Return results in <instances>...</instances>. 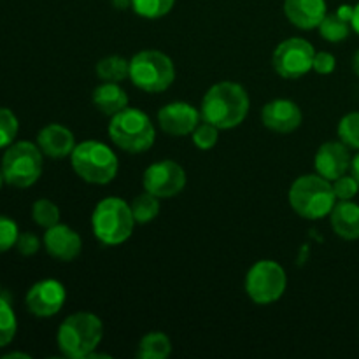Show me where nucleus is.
<instances>
[{
	"instance_id": "nucleus-1",
	"label": "nucleus",
	"mask_w": 359,
	"mask_h": 359,
	"mask_svg": "<svg viewBox=\"0 0 359 359\" xmlns=\"http://www.w3.org/2000/svg\"><path fill=\"white\" fill-rule=\"evenodd\" d=\"M249 95L244 86L231 81L214 84L209 88L202 100L203 121L217 126L219 130H230L241 125L249 112Z\"/></svg>"
},
{
	"instance_id": "nucleus-2",
	"label": "nucleus",
	"mask_w": 359,
	"mask_h": 359,
	"mask_svg": "<svg viewBox=\"0 0 359 359\" xmlns=\"http://www.w3.org/2000/svg\"><path fill=\"white\" fill-rule=\"evenodd\" d=\"M290 205L300 217L318 221L330 216L335 207V191L332 181L319 174H307L298 177L290 188Z\"/></svg>"
},
{
	"instance_id": "nucleus-3",
	"label": "nucleus",
	"mask_w": 359,
	"mask_h": 359,
	"mask_svg": "<svg viewBox=\"0 0 359 359\" xmlns=\"http://www.w3.org/2000/svg\"><path fill=\"white\" fill-rule=\"evenodd\" d=\"M104 337L100 318L91 312H76L60 325L56 342L65 358L84 359L98 347Z\"/></svg>"
},
{
	"instance_id": "nucleus-4",
	"label": "nucleus",
	"mask_w": 359,
	"mask_h": 359,
	"mask_svg": "<svg viewBox=\"0 0 359 359\" xmlns=\"http://www.w3.org/2000/svg\"><path fill=\"white\" fill-rule=\"evenodd\" d=\"M70 161L74 172L90 184H109L119 168L114 151L98 140H84L76 144L70 154Z\"/></svg>"
},
{
	"instance_id": "nucleus-5",
	"label": "nucleus",
	"mask_w": 359,
	"mask_h": 359,
	"mask_svg": "<svg viewBox=\"0 0 359 359\" xmlns=\"http://www.w3.org/2000/svg\"><path fill=\"white\" fill-rule=\"evenodd\" d=\"M93 233L102 244L119 245L133 233L135 219L132 207L118 196H109L97 203L91 216Z\"/></svg>"
},
{
	"instance_id": "nucleus-6",
	"label": "nucleus",
	"mask_w": 359,
	"mask_h": 359,
	"mask_svg": "<svg viewBox=\"0 0 359 359\" xmlns=\"http://www.w3.org/2000/svg\"><path fill=\"white\" fill-rule=\"evenodd\" d=\"M109 137L119 149L126 153H144L156 139L153 121L146 112L126 107L112 116L109 123Z\"/></svg>"
},
{
	"instance_id": "nucleus-7",
	"label": "nucleus",
	"mask_w": 359,
	"mask_h": 359,
	"mask_svg": "<svg viewBox=\"0 0 359 359\" xmlns=\"http://www.w3.org/2000/svg\"><path fill=\"white\" fill-rule=\"evenodd\" d=\"M175 67L170 56L158 49L140 51L130 60V81L133 86L147 93H160L172 86Z\"/></svg>"
},
{
	"instance_id": "nucleus-8",
	"label": "nucleus",
	"mask_w": 359,
	"mask_h": 359,
	"mask_svg": "<svg viewBox=\"0 0 359 359\" xmlns=\"http://www.w3.org/2000/svg\"><path fill=\"white\" fill-rule=\"evenodd\" d=\"M4 179L14 188H30L42 174V151L35 144L21 140L11 144L2 156Z\"/></svg>"
},
{
	"instance_id": "nucleus-9",
	"label": "nucleus",
	"mask_w": 359,
	"mask_h": 359,
	"mask_svg": "<svg viewBox=\"0 0 359 359\" xmlns=\"http://www.w3.org/2000/svg\"><path fill=\"white\" fill-rule=\"evenodd\" d=\"M286 272L272 259L255 263L245 276V293L258 305H270L279 300L286 291Z\"/></svg>"
},
{
	"instance_id": "nucleus-10",
	"label": "nucleus",
	"mask_w": 359,
	"mask_h": 359,
	"mask_svg": "<svg viewBox=\"0 0 359 359\" xmlns=\"http://www.w3.org/2000/svg\"><path fill=\"white\" fill-rule=\"evenodd\" d=\"M316 49L302 37H291L280 42L272 56L273 70L284 79H300L312 70Z\"/></svg>"
},
{
	"instance_id": "nucleus-11",
	"label": "nucleus",
	"mask_w": 359,
	"mask_h": 359,
	"mask_svg": "<svg viewBox=\"0 0 359 359\" xmlns=\"http://www.w3.org/2000/svg\"><path fill=\"white\" fill-rule=\"evenodd\" d=\"M142 184L146 191L158 198H172L184 189L186 172L174 160L156 161L146 168L142 175Z\"/></svg>"
},
{
	"instance_id": "nucleus-12",
	"label": "nucleus",
	"mask_w": 359,
	"mask_h": 359,
	"mask_svg": "<svg viewBox=\"0 0 359 359\" xmlns=\"http://www.w3.org/2000/svg\"><path fill=\"white\" fill-rule=\"evenodd\" d=\"M67 300V291L62 283L55 279L39 280L28 290L27 309L37 318H51L62 311Z\"/></svg>"
},
{
	"instance_id": "nucleus-13",
	"label": "nucleus",
	"mask_w": 359,
	"mask_h": 359,
	"mask_svg": "<svg viewBox=\"0 0 359 359\" xmlns=\"http://www.w3.org/2000/svg\"><path fill=\"white\" fill-rule=\"evenodd\" d=\"M200 112L186 102H172L158 111V123L161 130L172 137L191 135L200 123Z\"/></svg>"
},
{
	"instance_id": "nucleus-14",
	"label": "nucleus",
	"mask_w": 359,
	"mask_h": 359,
	"mask_svg": "<svg viewBox=\"0 0 359 359\" xmlns=\"http://www.w3.org/2000/svg\"><path fill=\"white\" fill-rule=\"evenodd\" d=\"M302 119H304V114H302L300 107L286 98L269 102L262 109L263 125L272 132L283 133V135L294 132L302 125Z\"/></svg>"
},
{
	"instance_id": "nucleus-15",
	"label": "nucleus",
	"mask_w": 359,
	"mask_h": 359,
	"mask_svg": "<svg viewBox=\"0 0 359 359\" xmlns=\"http://www.w3.org/2000/svg\"><path fill=\"white\" fill-rule=\"evenodd\" d=\"M351 153L349 147L344 142H325L318 149L314 158V167L319 175L328 181H335L340 175L347 174L351 168Z\"/></svg>"
},
{
	"instance_id": "nucleus-16",
	"label": "nucleus",
	"mask_w": 359,
	"mask_h": 359,
	"mask_svg": "<svg viewBox=\"0 0 359 359\" xmlns=\"http://www.w3.org/2000/svg\"><path fill=\"white\" fill-rule=\"evenodd\" d=\"M44 248L49 256L60 262H72L81 255L83 241L79 233L67 224H55L44 233Z\"/></svg>"
},
{
	"instance_id": "nucleus-17",
	"label": "nucleus",
	"mask_w": 359,
	"mask_h": 359,
	"mask_svg": "<svg viewBox=\"0 0 359 359\" xmlns=\"http://www.w3.org/2000/svg\"><path fill=\"white\" fill-rule=\"evenodd\" d=\"M286 18L302 30H312L321 25L326 11V0H284Z\"/></svg>"
},
{
	"instance_id": "nucleus-18",
	"label": "nucleus",
	"mask_w": 359,
	"mask_h": 359,
	"mask_svg": "<svg viewBox=\"0 0 359 359\" xmlns=\"http://www.w3.org/2000/svg\"><path fill=\"white\" fill-rule=\"evenodd\" d=\"M37 146L41 147L42 154L49 158H65L70 156L76 147V139L74 133L67 126L53 123V125L44 126L37 135Z\"/></svg>"
},
{
	"instance_id": "nucleus-19",
	"label": "nucleus",
	"mask_w": 359,
	"mask_h": 359,
	"mask_svg": "<svg viewBox=\"0 0 359 359\" xmlns=\"http://www.w3.org/2000/svg\"><path fill=\"white\" fill-rule=\"evenodd\" d=\"M330 224L333 231L344 241L359 238V205L353 200H340L330 212Z\"/></svg>"
},
{
	"instance_id": "nucleus-20",
	"label": "nucleus",
	"mask_w": 359,
	"mask_h": 359,
	"mask_svg": "<svg viewBox=\"0 0 359 359\" xmlns=\"http://www.w3.org/2000/svg\"><path fill=\"white\" fill-rule=\"evenodd\" d=\"M93 105L105 116H114L128 107V95L119 86V83H105L98 84L91 93Z\"/></svg>"
},
{
	"instance_id": "nucleus-21",
	"label": "nucleus",
	"mask_w": 359,
	"mask_h": 359,
	"mask_svg": "<svg viewBox=\"0 0 359 359\" xmlns=\"http://www.w3.org/2000/svg\"><path fill=\"white\" fill-rule=\"evenodd\" d=\"M354 7L340 6L333 14H326L325 20L319 25V34L328 42H342L351 34V20H353Z\"/></svg>"
},
{
	"instance_id": "nucleus-22",
	"label": "nucleus",
	"mask_w": 359,
	"mask_h": 359,
	"mask_svg": "<svg viewBox=\"0 0 359 359\" xmlns=\"http://www.w3.org/2000/svg\"><path fill=\"white\" fill-rule=\"evenodd\" d=\"M95 72L98 79L105 83H123L126 77H130V62L118 55L105 56L97 63Z\"/></svg>"
},
{
	"instance_id": "nucleus-23",
	"label": "nucleus",
	"mask_w": 359,
	"mask_h": 359,
	"mask_svg": "<svg viewBox=\"0 0 359 359\" xmlns=\"http://www.w3.org/2000/svg\"><path fill=\"white\" fill-rule=\"evenodd\" d=\"M172 344L165 333L151 332L142 337L137 356L140 359H165L170 356Z\"/></svg>"
},
{
	"instance_id": "nucleus-24",
	"label": "nucleus",
	"mask_w": 359,
	"mask_h": 359,
	"mask_svg": "<svg viewBox=\"0 0 359 359\" xmlns=\"http://www.w3.org/2000/svg\"><path fill=\"white\" fill-rule=\"evenodd\" d=\"M130 207H132V214L135 223L147 224L153 219H156L158 214H160V198L151 195L149 191H146L142 193V195L135 196Z\"/></svg>"
},
{
	"instance_id": "nucleus-25",
	"label": "nucleus",
	"mask_w": 359,
	"mask_h": 359,
	"mask_svg": "<svg viewBox=\"0 0 359 359\" xmlns=\"http://www.w3.org/2000/svg\"><path fill=\"white\" fill-rule=\"evenodd\" d=\"M32 217L42 228H51L60 223V209L55 202L48 198H41L32 207Z\"/></svg>"
},
{
	"instance_id": "nucleus-26",
	"label": "nucleus",
	"mask_w": 359,
	"mask_h": 359,
	"mask_svg": "<svg viewBox=\"0 0 359 359\" xmlns=\"http://www.w3.org/2000/svg\"><path fill=\"white\" fill-rule=\"evenodd\" d=\"M175 0H132L133 13L147 20H156L172 11Z\"/></svg>"
},
{
	"instance_id": "nucleus-27",
	"label": "nucleus",
	"mask_w": 359,
	"mask_h": 359,
	"mask_svg": "<svg viewBox=\"0 0 359 359\" xmlns=\"http://www.w3.org/2000/svg\"><path fill=\"white\" fill-rule=\"evenodd\" d=\"M18 321L13 307L7 300L0 298V349L9 346L16 337Z\"/></svg>"
},
{
	"instance_id": "nucleus-28",
	"label": "nucleus",
	"mask_w": 359,
	"mask_h": 359,
	"mask_svg": "<svg viewBox=\"0 0 359 359\" xmlns=\"http://www.w3.org/2000/svg\"><path fill=\"white\" fill-rule=\"evenodd\" d=\"M337 133H339L340 142L346 144L349 149L359 151V111L344 116L340 119Z\"/></svg>"
},
{
	"instance_id": "nucleus-29",
	"label": "nucleus",
	"mask_w": 359,
	"mask_h": 359,
	"mask_svg": "<svg viewBox=\"0 0 359 359\" xmlns=\"http://www.w3.org/2000/svg\"><path fill=\"white\" fill-rule=\"evenodd\" d=\"M18 130H20V121H18L16 114L11 109L0 107V149L13 144L18 135Z\"/></svg>"
},
{
	"instance_id": "nucleus-30",
	"label": "nucleus",
	"mask_w": 359,
	"mask_h": 359,
	"mask_svg": "<svg viewBox=\"0 0 359 359\" xmlns=\"http://www.w3.org/2000/svg\"><path fill=\"white\" fill-rule=\"evenodd\" d=\"M191 137L193 142H195V146L198 147V149L209 151L217 144V139H219V128L207 121L198 123V126L193 130Z\"/></svg>"
},
{
	"instance_id": "nucleus-31",
	"label": "nucleus",
	"mask_w": 359,
	"mask_h": 359,
	"mask_svg": "<svg viewBox=\"0 0 359 359\" xmlns=\"http://www.w3.org/2000/svg\"><path fill=\"white\" fill-rule=\"evenodd\" d=\"M18 235H20L18 224L11 217L0 216V252H6L11 248H14Z\"/></svg>"
},
{
	"instance_id": "nucleus-32",
	"label": "nucleus",
	"mask_w": 359,
	"mask_h": 359,
	"mask_svg": "<svg viewBox=\"0 0 359 359\" xmlns=\"http://www.w3.org/2000/svg\"><path fill=\"white\" fill-rule=\"evenodd\" d=\"M332 184H333V191H335V196L339 200H353L359 191V184L353 175H347V174L340 175V177L335 179Z\"/></svg>"
},
{
	"instance_id": "nucleus-33",
	"label": "nucleus",
	"mask_w": 359,
	"mask_h": 359,
	"mask_svg": "<svg viewBox=\"0 0 359 359\" xmlns=\"http://www.w3.org/2000/svg\"><path fill=\"white\" fill-rule=\"evenodd\" d=\"M14 248L18 249L20 255L32 256L39 251V248H41V241H39L37 235L32 233V231H25V233L18 235V241Z\"/></svg>"
},
{
	"instance_id": "nucleus-34",
	"label": "nucleus",
	"mask_w": 359,
	"mask_h": 359,
	"mask_svg": "<svg viewBox=\"0 0 359 359\" xmlns=\"http://www.w3.org/2000/svg\"><path fill=\"white\" fill-rule=\"evenodd\" d=\"M337 67V60L332 53H316L314 62H312V70H316L321 76H326V74H332Z\"/></svg>"
},
{
	"instance_id": "nucleus-35",
	"label": "nucleus",
	"mask_w": 359,
	"mask_h": 359,
	"mask_svg": "<svg viewBox=\"0 0 359 359\" xmlns=\"http://www.w3.org/2000/svg\"><path fill=\"white\" fill-rule=\"evenodd\" d=\"M349 170H351V175H353V177L356 179L358 184H359V153L353 158V160H351V168H349Z\"/></svg>"
},
{
	"instance_id": "nucleus-36",
	"label": "nucleus",
	"mask_w": 359,
	"mask_h": 359,
	"mask_svg": "<svg viewBox=\"0 0 359 359\" xmlns=\"http://www.w3.org/2000/svg\"><path fill=\"white\" fill-rule=\"evenodd\" d=\"M351 27H353V30L359 34V2L354 6V11H353V20H351Z\"/></svg>"
},
{
	"instance_id": "nucleus-37",
	"label": "nucleus",
	"mask_w": 359,
	"mask_h": 359,
	"mask_svg": "<svg viewBox=\"0 0 359 359\" xmlns=\"http://www.w3.org/2000/svg\"><path fill=\"white\" fill-rule=\"evenodd\" d=\"M114 2V6L118 7V9H125V7H132V0H112Z\"/></svg>"
},
{
	"instance_id": "nucleus-38",
	"label": "nucleus",
	"mask_w": 359,
	"mask_h": 359,
	"mask_svg": "<svg viewBox=\"0 0 359 359\" xmlns=\"http://www.w3.org/2000/svg\"><path fill=\"white\" fill-rule=\"evenodd\" d=\"M353 69H354V72H356V76L359 77V49H358L356 55H354V58H353Z\"/></svg>"
},
{
	"instance_id": "nucleus-39",
	"label": "nucleus",
	"mask_w": 359,
	"mask_h": 359,
	"mask_svg": "<svg viewBox=\"0 0 359 359\" xmlns=\"http://www.w3.org/2000/svg\"><path fill=\"white\" fill-rule=\"evenodd\" d=\"M9 358H23V359H28L30 356L28 354H23V353H9L4 356V359H9Z\"/></svg>"
},
{
	"instance_id": "nucleus-40",
	"label": "nucleus",
	"mask_w": 359,
	"mask_h": 359,
	"mask_svg": "<svg viewBox=\"0 0 359 359\" xmlns=\"http://www.w3.org/2000/svg\"><path fill=\"white\" fill-rule=\"evenodd\" d=\"M4 182H6V179H4V174H2V170H0V188H2V184Z\"/></svg>"
}]
</instances>
